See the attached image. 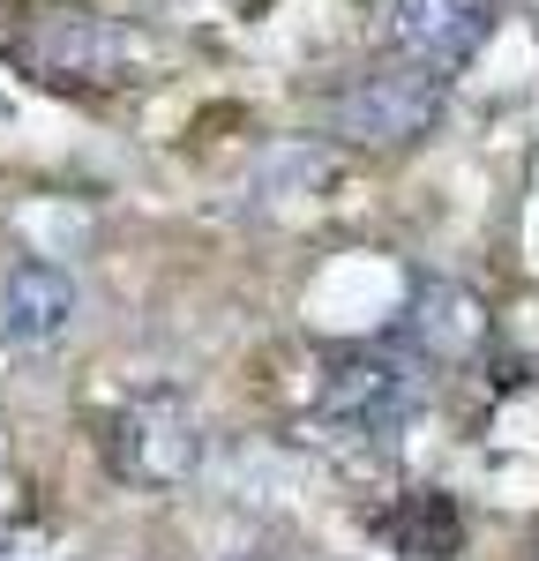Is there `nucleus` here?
I'll list each match as a JSON object with an SVG mask.
<instances>
[{"label": "nucleus", "instance_id": "obj_6", "mask_svg": "<svg viewBox=\"0 0 539 561\" xmlns=\"http://www.w3.org/2000/svg\"><path fill=\"white\" fill-rule=\"evenodd\" d=\"M404 337H412V352H420L427 367H465V359H480V352L494 345V314L472 285L427 277V285L404 300Z\"/></svg>", "mask_w": 539, "mask_h": 561}, {"label": "nucleus", "instance_id": "obj_1", "mask_svg": "<svg viewBox=\"0 0 539 561\" xmlns=\"http://www.w3.org/2000/svg\"><path fill=\"white\" fill-rule=\"evenodd\" d=\"M8 60L45 90L105 98V90H128L150 68V38L121 15H98V8H38V15L15 23Z\"/></svg>", "mask_w": 539, "mask_h": 561}, {"label": "nucleus", "instance_id": "obj_7", "mask_svg": "<svg viewBox=\"0 0 539 561\" xmlns=\"http://www.w3.org/2000/svg\"><path fill=\"white\" fill-rule=\"evenodd\" d=\"M76 314H83V293H76L68 270H53V262H15L8 270V285H0V337L8 345L23 352L60 345L76 330Z\"/></svg>", "mask_w": 539, "mask_h": 561}, {"label": "nucleus", "instance_id": "obj_4", "mask_svg": "<svg viewBox=\"0 0 539 561\" xmlns=\"http://www.w3.org/2000/svg\"><path fill=\"white\" fill-rule=\"evenodd\" d=\"M98 457L121 486L173 494L203 472V412L180 389H135L98 420Z\"/></svg>", "mask_w": 539, "mask_h": 561}, {"label": "nucleus", "instance_id": "obj_3", "mask_svg": "<svg viewBox=\"0 0 539 561\" xmlns=\"http://www.w3.org/2000/svg\"><path fill=\"white\" fill-rule=\"evenodd\" d=\"M449 76L420 68V60H390V68H353L314 98V128L337 135V142H359V150H404L412 135H427L443 121Z\"/></svg>", "mask_w": 539, "mask_h": 561}, {"label": "nucleus", "instance_id": "obj_5", "mask_svg": "<svg viewBox=\"0 0 539 561\" xmlns=\"http://www.w3.org/2000/svg\"><path fill=\"white\" fill-rule=\"evenodd\" d=\"M382 38L398 60L457 76L494 38V0H382Z\"/></svg>", "mask_w": 539, "mask_h": 561}, {"label": "nucleus", "instance_id": "obj_2", "mask_svg": "<svg viewBox=\"0 0 539 561\" xmlns=\"http://www.w3.org/2000/svg\"><path fill=\"white\" fill-rule=\"evenodd\" d=\"M427 397V359L390 345H330L314 359V427L390 442Z\"/></svg>", "mask_w": 539, "mask_h": 561}, {"label": "nucleus", "instance_id": "obj_8", "mask_svg": "<svg viewBox=\"0 0 539 561\" xmlns=\"http://www.w3.org/2000/svg\"><path fill=\"white\" fill-rule=\"evenodd\" d=\"M382 539L398 561H449L465 547V510L449 502L443 486H412L398 494V510L382 517Z\"/></svg>", "mask_w": 539, "mask_h": 561}, {"label": "nucleus", "instance_id": "obj_10", "mask_svg": "<svg viewBox=\"0 0 539 561\" xmlns=\"http://www.w3.org/2000/svg\"><path fill=\"white\" fill-rule=\"evenodd\" d=\"M532 561H539V547H532Z\"/></svg>", "mask_w": 539, "mask_h": 561}, {"label": "nucleus", "instance_id": "obj_9", "mask_svg": "<svg viewBox=\"0 0 539 561\" xmlns=\"http://www.w3.org/2000/svg\"><path fill=\"white\" fill-rule=\"evenodd\" d=\"M0 561H68V539L45 524H8L0 517Z\"/></svg>", "mask_w": 539, "mask_h": 561}]
</instances>
